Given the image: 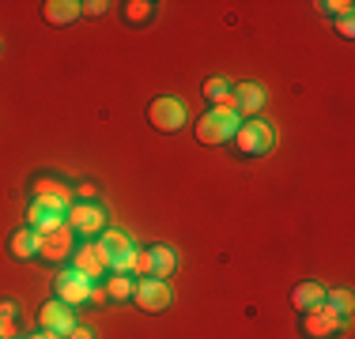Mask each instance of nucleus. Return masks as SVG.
<instances>
[{
    "label": "nucleus",
    "instance_id": "26",
    "mask_svg": "<svg viewBox=\"0 0 355 339\" xmlns=\"http://www.w3.org/2000/svg\"><path fill=\"white\" fill-rule=\"evenodd\" d=\"M336 27H340V34H348V38H352V30H355V23H352V15H344V19H340V23H336Z\"/></svg>",
    "mask_w": 355,
    "mask_h": 339
},
{
    "label": "nucleus",
    "instance_id": "2",
    "mask_svg": "<svg viewBox=\"0 0 355 339\" xmlns=\"http://www.w3.org/2000/svg\"><path fill=\"white\" fill-rule=\"evenodd\" d=\"M69 208H72V203H64V200H57V196H35V203L27 208V219H31L27 226L38 237H46V234H53V230H61V226H64Z\"/></svg>",
    "mask_w": 355,
    "mask_h": 339
},
{
    "label": "nucleus",
    "instance_id": "10",
    "mask_svg": "<svg viewBox=\"0 0 355 339\" xmlns=\"http://www.w3.org/2000/svg\"><path fill=\"white\" fill-rule=\"evenodd\" d=\"M348 324V317H340V313H333L329 305H318V309H306V317H302V328H306V336L314 339H333L340 328Z\"/></svg>",
    "mask_w": 355,
    "mask_h": 339
},
{
    "label": "nucleus",
    "instance_id": "12",
    "mask_svg": "<svg viewBox=\"0 0 355 339\" xmlns=\"http://www.w3.org/2000/svg\"><path fill=\"white\" fill-rule=\"evenodd\" d=\"M227 106H231L239 117L257 113V109L265 106V87H261V83H239V87L231 91V98H227Z\"/></svg>",
    "mask_w": 355,
    "mask_h": 339
},
{
    "label": "nucleus",
    "instance_id": "3",
    "mask_svg": "<svg viewBox=\"0 0 355 339\" xmlns=\"http://www.w3.org/2000/svg\"><path fill=\"white\" fill-rule=\"evenodd\" d=\"M98 249H103V257H106V268L117 271V275H129L132 264H137V253H140L137 245H132V237L121 234V230H106L98 237Z\"/></svg>",
    "mask_w": 355,
    "mask_h": 339
},
{
    "label": "nucleus",
    "instance_id": "21",
    "mask_svg": "<svg viewBox=\"0 0 355 339\" xmlns=\"http://www.w3.org/2000/svg\"><path fill=\"white\" fill-rule=\"evenodd\" d=\"M205 98L216 102V106H227V98H231V83L227 80H208L205 83Z\"/></svg>",
    "mask_w": 355,
    "mask_h": 339
},
{
    "label": "nucleus",
    "instance_id": "15",
    "mask_svg": "<svg viewBox=\"0 0 355 339\" xmlns=\"http://www.w3.org/2000/svg\"><path fill=\"white\" fill-rule=\"evenodd\" d=\"M42 15H46V23H53V27H64V23H72L83 15V4H76V0H49V4H42Z\"/></svg>",
    "mask_w": 355,
    "mask_h": 339
},
{
    "label": "nucleus",
    "instance_id": "17",
    "mask_svg": "<svg viewBox=\"0 0 355 339\" xmlns=\"http://www.w3.org/2000/svg\"><path fill=\"white\" fill-rule=\"evenodd\" d=\"M291 302H295V309H318V305L325 302V286L321 283H299L291 291Z\"/></svg>",
    "mask_w": 355,
    "mask_h": 339
},
{
    "label": "nucleus",
    "instance_id": "16",
    "mask_svg": "<svg viewBox=\"0 0 355 339\" xmlns=\"http://www.w3.org/2000/svg\"><path fill=\"white\" fill-rule=\"evenodd\" d=\"M12 253H15L19 260L38 257V253H42V237L31 230V226H23V230H15V234H12Z\"/></svg>",
    "mask_w": 355,
    "mask_h": 339
},
{
    "label": "nucleus",
    "instance_id": "7",
    "mask_svg": "<svg viewBox=\"0 0 355 339\" xmlns=\"http://www.w3.org/2000/svg\"><path fill=\"white\" fill-rule=\"evenodd\" d=\"M91 291H95V279L76 271V268H64L61 275H57V302H64V305L91 302Z\"/></svg>",
    "mask_w": 355,
    "mask_h": 339
},
{
    "label": "nucleus",
    "instance_id": "14",
    "mask_svg": "<svg viewBox=\"0 0 355 339\" xmlns=\"http://www.w3.org/2000/svg\"><path fill=\"white\" fill-rule=\"evenodd\" d=\"M72 268L83 271V275H91V279H98L103 271H110L103 249H98V241H95V245H83V249H76V253H72Z\"/></svg>",
    "mask_w": 355,
    "mask_h": 339
},
{
    "label": "nucleus",
    "instance_id": "8",
    "mask_svg": "<svg viewBox=\"0 0 355 339\" xmlns=\"http://www.w3.org/2000/svg\"><path fill=\"white\" fill-rule=\"evenodd\" d=\"M64 226H69L72 234L91 237V234H98V230L106 226V211L98 208V203H91V200L72 203V208H69V215H64Z\"/></svg>",
    "mask_w": 355,
    "mask_h": 339
},
{
    "label": "nucleus",
    "instance_id": "19",
    "mask_svg": "<svg viewBox=\"0 0 355 339\" xmlns=\"http://www.w3.org/2000/svg\"><path fill=\"white\" fill-rule=\"evenodd\" d=\"M132 286H137V283H132L129 275H117V271H114V279H110L106 294H110L114 302H125V298H132Z\"/></svg>",
    "mask_w": 355,
    "mask_h": 339
},
{
    "label": "nucleus",
    "instance_id": "22",
    "mask_svg": "<svg viewBox=\"0 0 355 339\" xmlns=\"http://www.w3.org/2000/svg\"><path fill=\"white\" fill-rule=\"evenodd\" d=\"M148 15H151V4H148V0H132V4H129V19H132V23H144Z\"/></svg>",
    "mask_w": 355,
    "mask_h": 339
},
{
    "label": "nucleus",
    "instance_id": "27",
    "mask_svg": "<svg viewBox=\"0 0 355 339\" xmlns=\"http://www.w3.org/2000/svg\"><path fill=\"white\" fill-rule=\"evenodd\" d=\"M31 339H61V336H53V332H38V336H31Z\"/></svg>",
    "mask_w": 355,
    "mask_h": 339
},
{
    "label": "nucleus",
    "instance_id": "13",
    "mask_svg": "<svg viewBox=\"0 0 355 339\" xmlns=\"http://www.w3.org/2000/svg\"><path fill=\"white\" fill-rule=\"evenodd\" d=\"M72 253H76V249H72V230H69V226H61V230H53V234L42 237V253H38V257L61 264L64 257H72Z\"/></svg>",
    "mask_w": 355,
    "mask_h": 339
},
{
    "label": "nucleus",
    "instance_id": "24",
    "mask_svg": "<svg viewBox=\"0 0 355 339\" xmlns=\"http://www.w3.org/2000/svg\"><path fill=\"white\" fill-rule=\"evenodd\" d=\"M106 8H110L106 0H91V4H83V12H87V15H103Z\"/></svg>",
    "mask_w": 355,
    "mask_h": 339
},
{
    "label": "nucleus",
    "instance_id": "5",
    "mask_svg": "<svg viewBox=\"0 0 355 339\" xmlns=\"http://www.w3.org/2000/svg\"><path fill=\"white\" fill-rule=\"evenodd\" d=\"M174 268H178V257L171 245H151V249L137 253V264H132V271L144 279H166Z\"/></svg>",
    "mask_w": 355,
    "mask_h": 339
},
{
    "label": "nucleus",
    "instance_id": "20",
    "mask_svg": "<svg viewBox=\"0 0 355 339\" xmlns=\"http://www.w3.org/2000/svg\"><path fill=\"white\" fill-rule=\"evenodd\" d=\"M321 305H329L333 313L348 317V313H352V291H325V302H321Z\"/></svg>",
    "mask_w": 355,
    "mask_h": 339
},
{
    "label": "nucleus",
    "instance_id": "9",
    "mask_svg": "<svg viewBox=\"0 0 355 339\" xmlns=\"http://www.w3.org/2000/svg\"><path fill=\"white\" fill-rule=\"evenodd\" d=\"M171 286H166V279H140L137 286H132V302L140 305L144 313H163L166 305H171Z\"/></svg>",
    "mask_w": 355,
    "mask_h": 339
},
{
    "label": "nucleus",
    "instance_id": "4",
    "mask_svg": "<svg viewBox=\"0 0 355 339\" xmlns=\"http://www.w3.org/2000/svg\"><path fill=\"white\" fill-rule=\"evenodd\" d=\"M234 143H239L242 155H268L276 147V129L268 121H246L234 132Z\"/></svg>",
    "mask_w": 355,
    "mask_h": 339
},
{
    "label": "nucleus",
    "instance_id": "1",
    "mask_svg": "<svg viewBox=\"0 0 355 339\" xmlns=\"http://www.w3.org/2000/svg\"><path fill=\"white\" fill-rule=\"evenodd\" d=\"M242 129V117L234 113L231 106H212L205 117L197 121V140L200 143H227V140H234V132Z\"/></svg>",
    "mask_w": 355,
    "mask_h": 339
},
{
    "label": "nucleus",
    "instance_id": "11",
    "mask_svg": "<svg viewBox=\"0 0 355 339\" xmlns=\"http://www.w3.org/2000/svg\"><path fill=\"white\" fill-rule=\"evenodd\" d=\"M38 324H42V332H53V336L69 339V332L76 328V309L64 302H49V305H42Z\"/></svg>",
    "mask_w": 355,
    "mask_h": 339
},
{
    "label": "nucleus",
    "instance_id": "6",
    "mask_svg": "<svg viewBox=\"0 0 355 339\" xmlns=\"http://www.w3.org/2000/svg\"><path fill=\"white\" fill-rule=\"evenodd\" d=\"M148 117H151V125H155L159 132H178L185 125V117H189V109H185L182 98L163 95V98H155L148 106Z\"/></svg>",
    "mask_w": 355,
    "mask_h": 339
},
{
    "label": "nucleus",
    "instance_id": "23",
    "mask_svg": "<svg viewBox=\"0 0 355 339\" xmlns=\"http://www.w3.org/2000/svg\"><path fill=\"white\" fill-rule=\"evenodd\" d=\"M321 8V12H325V15H340V19H344V15H352V0H336V4H318Z\"/></svg>",
    "mask_w": 355,
    "mask_h": 339
},
{
    "label": "nucleus",
    "instance_id": "18",
    "mask_svg": "<svg viewBox=\"0 0 355 339\" xmlns=\"http://www.w3.org/2000/svg\"><path fill=\"white\" fill-rule=\"evenodd\" d=\"M35 192H38V196H57V200L72 203V189H69V185H61V181H49V177H42V181L35 185Z\"/></svg>",
    "mask_w": 355,
    "mask_h": 339
},
{
    "label": "nucleus",
    "instance_id": "25",
    "mask_svg": "<svg viewBox=\"0 0 355 339\" xmlns=\"http://www.w3.org/2000/svg\"><path fill=\"white\" fill-rule=\"evenodd\" d=\"M69 339H95V332H91V328H80V324H76L72 332H69Z\"/></svg>",
    "mask_w": 355,
    "mask_h": 339
}]
</instances>
